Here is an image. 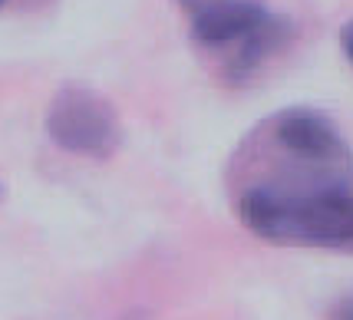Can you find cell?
<instances>
[{"mask_svg":"<svg viewBox=\"0 0 353 320\" xmlns=\"http://www.w3.org/2000/svg\"><path fill=\"white\" fill-rule=\"evenodd\" d=\"M234 212L251 234L291 248L353 251V149L327 112L288 106L238 152Z\"/></svg>","mask_w":353,"mask_h":320,"instance_id":"cell-1","label":"cell"},{"mask_svg":"<svg viewBox=\"0 0 353 320\" xmlns=\"http://www.w3.org/2000/svg\"><path fill=\"white\" fill-rule=\"evenodd\" d=\"M188 37L212 60L218 77L241 86L261 73L294 40L291 17L264 0H175Z\"/></svg>","mask_w":353,"mask_h":320,"instance_id":"cell-2","label":"cell"},{"mask_svg":"<svg viewBox=\"0 0 353 320\" xmlns=\"http://www.w3.org/2000/svg\"><path fill=\"white\" fill-rule=\"evenodd\" d=\"M46 136L53 146L83 159H109L123 146V122L103 92L90 86H63L46 106Z\"/></svg>","mask_w":353,"mask_h":320,"instance_id":"cell-3","label":"cell"},{"mask_svg":"<svg viewBox=\"0 0 353 320\" xmlns=\"http://www.w3.org/2000/svg\"><path fill=\"white\" fill-rule=\"evenodd\" d=\"M340 46H343V57H347L353 66V20L343 23V30H340Z\"/></svg>","mask_w":353,"mask_h":320,"instance_id":"cell-4","label":"cell"},{"mask_svg":"<svg viewBox=\"0 0 353 320\" xmlns=\"http://www.w3.org/2000/svg\"><path fill=\"white\" fill-rule=\"evenodd\" d=\"M334 320H353V297H347V301H343V304L337 307Z\"/></svg>","mask_w":353,"mask_h":320,"instance_id":"cell-5","label":"cell"},{"mask_svg":"<svg viewBox=\"0 0 353 320\" xmlns=\"http://www.w3.org/2000/svg\"><path fill=\"white\" fill-rule=\"evenodd\" d=\"M0 3H3V0H0Z\"/></svg>","mask_w":353,"mask_h":320,"instance_id":"cell-6","label":"cell"}]
</instances>
